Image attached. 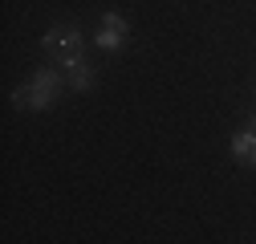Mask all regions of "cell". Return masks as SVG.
Listing matches in <instances>:
<instances>
[{"mask_svg": "<svg viewBox=\"0 0 256 244\" xmlns=\"http://www.w3.org/2000/svg\"><path fill=\"white\" fill-rule=\"evenodd\" d=\"M228 150H232L236 163L256 167V130H252V126H248V130H236V134L228 138Z\"/></svg>", "mask_w": 256, "mask_h": 244, "instance_id": "5b68a950", "label": "cell"}, {"mask_svg": "<svg viewBox=\"0 0 256 244\" xmlns=\"http://www.w3.org/2000/svg\"><path fill=\"white\" fill-rule=\"evenodd\" d=\"M57 66L70 74V86H74V90H82V94H86V90H94V82H98V78H94V70L82 61V49H66V57H61Z\"/></svg>", "mask_w": 256, "mask_h": 244, "instance_id": "3957f363", "label": "cell"}, {"mask_svg": "<svg viewBox=\"0 0 256 244\" xmlns=\"http://www.w3.org/2000/svg\"><path fill=\"white\" fill-rule=\"evenodd\" d=\"M41 45H45L49 53H57V49H82V28H78V24H61V28H49V33L41 37Z\"/></svg>", "mask_w": 256, "mask_h": 244, "instance_id": "277c9868", "label": "cell"}, {"mask_svg": "<svg viewBox=\"0 0 256 244\" xmlns=\"http://www.w3.org/2000/svg\"><path fill=\"white\" fill-rule=\"evenodd\" d=\"M248 126H252V130H256V110H252V122H248Z\"/></svg>", "mask_w": 256, "mask_h": 244, "instance_id": "8992f818", "label": "cell"}, {"mask_svg": "<svg viewBox=\"0 0 256 244\" xmlns=\"http://www.w3.org/2000/svg\"><path fill=\"white\" fill-rule=\"evenodd\" d=\"M61 74H66V70H37L33 74V82H24V86H16L12 90V102L20 106V110H45V106H53V94H57V90H61Z\"/></svg>", "mask_w": 256, "mask_h": 244, "instance_id": "6da1fadb", "label": "cell"}, {"mask_svg": "<svg viewBox=\"0 0 256 244\" xmlns=\"http://www.w3.org/2000/svg\"><path fill=\"white\" fill-rule=\"evenodd\" d=\"M126 33H130L126 20H122L118 12H106V16H102V28L94 33V45H98L102 53H118V49L126 45Z\"/></svg>", "mask_w": 256, "mask_h": 244, "instance_id": "7a4b0ae2", "label": "cell"}]
</instances>
